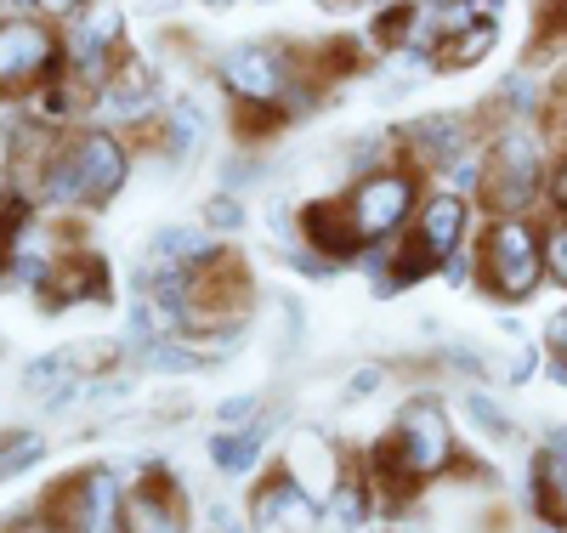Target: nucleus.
Returning <instances> with one entry per match:
<instances>
[{
  "instance_id": "nucleus-1",
  "label": "nucleus",
  "mask_w": 567,
  "mask_h": 533,
  "mask_svg": "<svg viewBox=\"0 0 567 533\" xmlns=\"http://www.w3.org/2000/svg\"><path fill=\"white\" fill-rule=\"evenodd\" d=\"M131 176V148L103 131V125H80L69 131L52 160L40 171V205L45 211H85V205H109Z\"/></svg>"
},
{
  "instance_id": "nucleus-2",
  "label": "nucleus",
  "mask_w": 567,
  "mask_h": 533,
  "mask_svg": "<svg viewBox=\"0 0 567 533\" xmlns=\"http://www.w3.org/2000/svg\"><path fill=\"white\" fill-rule=\"evenodd\" d=\"M488 176H483V211L488 216H528L545 199V131L534 120H511L488 142Z\"/></svg>"
},
{
  "instance_id": "nucleus-3",
  "label": "nucleus",
  "mask_w": 567,
  "mask_h": 533,
  "mask_svg": "<svg viewBox=\"0 0 567 533\" xmlns=\"http://www.w3.org/2000/svg\"><path fill=\"white\" fill-rule=\"evenodd\" d=\"M477 278L494 301H528L545 284V238L528 216H494L477 238Z\"/></svg>"
},
{
  "instance_id": "nucleus-4",
  "label": "nucleus",
  "mask_w": 567,
  "mask_h": 533,
  "mask_svg": "<svg viewBox=\"0 0 567 533\" xmlns=\"http://www.w3.org/2000/svg\"><path fill=\"white\" fill-rule=\"evenodd\" d=\"M256 301V284L239 250H216L205 267L187 273V301H182V329L187 335H221V329H239L250 318Z\"/></svg>"
},
{
  "instance_id": "nucleus-5",
  "label": "nucleus",
  "mask_w": 567,
  "mask_h": 533,
  "mask_svg": "<svg viewBox=\"0 0 567 533\" xmlns=\"http://www.w3.org/2000/svg\"><path fill=\"white\" fill-rule=\"evenodd\" d=\"M63 74V29L52 18H0V103H23Z\"/></svg>"
},
{
  "instance_id": "nucleus-6",
  "label": "nucleus",
  "mask_w": 567,
  "mask_h": 533,
  "mask_svg": "<svg viewBox=\"0 0 567 533\" xmlns=\"http://www.w3.org/2000/svg\"><path fill=\"white\" fill-rule=\"evenodd\" d=\"M347 211H352V227H358V238H363V250H369V245H392V238H403V227H414L420 176H414V171L352 176Z\"/></svg>"
},
{
  "instance_id": "nucleus-7",
  "label": "nucleus",
  "mask_w": 567,
  "mask_h": 533,
  "mask_svg": "<svg viewBox=\"0 0 567 533\" xmlns=\"http://www.w3.org/2000/svg\"><path fill=\"white\" fill-rule=\"evenodd\" d=\"M45 522H58L63 533H120L125 527V489L114 482V471H74L63 476L52 500L40 505Z\"/></svg>"
},
{
  "instance_id": "nucleus-8",
  "label": "nucleus",
  "mask_w": 567,
  "mask_h": 533,
  "mask_svg": "<svg viewBox=\"0 0 567 533\" xmlns=\"http://www.w3.org/2000/svg\"><path fill=\"white\" fill-rule=\"evenodd\" d=\"M386 449L398 454V465H403L414 482H425V476H443V471L454 465V426H449L443 403H432V398H414V403L398 414V426H392Z\"/></svg>"
},
{
  "instance_id": "nucleus-9",
  "label": "nucleus",
  "mask_w": 567,
  "mask_h": 533,
  "mask_svg": "<svg viewBox=\"0 0 567 533\" xmlns=\"http://www.w3.org/2000/svg\"><path fill=\"white\" fill-rule=\"evenodd\" d=\"M398 142H403V171H414V176L437 171L443 176V165H454L460 154L477 148V114H420L398 131Z\"/></svg>"
},
{
  "instance_id": "nucleus-10",
  "label": "nucleus",
  "mask_w": 567,
  "mask_h": 533,
  "mask_svg": "<svg viewBox=\"0 0 567 533\" xmlns=\"http://www.w3.org/2000/svg\"><path fill=\"white\" fill-rule=\"evenodd\" d=\"M154 109H159V80H154V69L125 45V52L114 58V74H109L103 91H97V103H91V114H103V120H114V125H148Z\"/></svg>"
},
{
  "instance_id": "nucleus-11",
  "label": "nucleus",
  "mask_w": 567,
  "mask_h": 533,
  "mask_svg": "<svg viewBox=\"0 0 567 533\" xmlns=\"http://www.w3.org/2000/svg\"><path fill=\"white\" fill-rule=\"evenodd\" d=\"M296 233H301V245L318 262H352V256H363V238L352 227L347 193H336V199H307L301 216H296Z\"/></svg>"
},
{
  "instance_id": "nucleus-12",
  "label": "nucleus",
  "mask_w": 567,
  "mask_h": 533,
  "mask_svg": "<svg viewBox=\"0 0 567 533\" xmlns=\"http://www.w3.org/2000/svg\"><path fill=\"white\" fill-rule=\"evenodd\" d=\"M284 476L296 482V489L307 494V500H318V505H329L336 500V489H341V454L329 449L318 431H296L290 443H284V465H278Z\"/></svg>"
},
{
  "instance_id": "nucleus-13",
  "label": "nucleus",
  "mask_w": 567,
  "mask_h": 533,
  "mask_svg": "<svg viewBox=\"0 0 567 533\" xmlns=\"http://www.w3.org/2000/svg\"><path fill=\"white\" fill-rule=\"evenodd\" d=\"M318 516H323V505L307 500L284 471L261 476V489H256V500H250V522H256V533H312Z\"/></svg>"
},
{
  "instance_id": "nucleus-14",
  "label": "nucleus",
  "mask_w": 567,
  "mask_h": 533,
  "mask_svg": "<svg viewBox=\"0 0 567 533\" xmlns=\"http://www.w3.org/2000/svg\"><path fill=\"white\" fill-rule=\"evenodd\" d=\"M34 296H40L45 312H69V307H80V301H103V296H109V267H103V256H91V250L58 256L52 278H45Z\"/></svg>"
},
{
  "instance_id": "nucleus-15",
  "label": "nucleus",
  "mask_w": 567,
  "mask_h": 533,
  "mask_svg": "<svg viewBox=\"0 0 567 533\" xmlns=\"http://www.w3.org/2000/svg\"><path fill=\"white\" fill-rule=\"evenodd\" d=\"M465 227H471V199H460V193H449V187L425 193L420 211H414V238H420V245L432 250L437 262L460 256V245H465Z\"/></svg>"
},
{
  "instance_id": "nucleus-16",
  "label": "nucleus",
  "mask_w": 567,
  "mask_h": 533,
  "mask_svg": "<svg viewBox=\"0 0 567 533\" xmlns=\"http://www.w3.org/2000/svg\"><path fill=\"white\" fill-rule=\"evenodd\" d=\"M120 533H187V511H182L165 471H154L142 489L125 494V527Z\"/></svg>"
},
{
  "instance_id": "nucleus-17",
  "label": "nucleus",
  "mask_w": 567,
  "mask_h": 533,
  "mask_svg": "<svg viewBox=\"0 0 567 533\" xmlns=\"http://www.w3.org/2000/svg\"><path fill=\"white\" fill-rule=\"evenodd\" d=\"M534 511L550 527H567V431H550V443L534 454Z\"/></svg>"
},
{
  "instance_id": "nucleus-18",
  "label": "nucleus",
  "mask_w": 567,
  "mask_h": 533,
  "mask_svg": "<svg viewBox=\"0 0 567 533\" xmlns=\"http://www.w3.org/2000/svg\"><path fill=\"white\" fill-rule=\"evenodd\" d=\"M210 256H216V238H210L205 227H182V222L159 227L154 245H148L154 273H194V267H205Z\"/></svg>"
},
{
  "instance_id": "nucleus-19",
  "label": "nucleus",
  "mask_w": 567,
  "mask_h": 533,
  "mask_svg": "<svg viewBox=\"0 0 567 533\" xmlns=\"http://www.w3.org/2000/svg\"><path fill=\"white\" fill-rule=\"evenodd\" d=\"M205 142H210V114H205V103L199 96H176V103L165 109V160H176V165H194L199 154H205Z\"/></svg>"
},
{
  "instance_id": "nucleus-20",
  "label": "nucleus",
  "mask_w": 567,
  "mask_h": 533,
  "mask_svg": "<svg viewBox=\"0 0 567 533\" xmlns=\"http://www.w3.org/2000/svg\"><path fill=\"white\" fill-rule=\"evenodd\" d=\"M499 45V23L483 12L477 23H465V29H454L443 45H437V69H477L488 52Z\"/></svg>"
},
{
  "instance_id": "nucleus-21",
  "label": "nucleus",
  "mask_w": 567,
  "mask_h": 533,
  "mask_svg": "<svg viewBox=\"0 0 567 533\" xmlns=\"http://www.w3.org/2000/svg\"><path fill=\"white\" fill-rule=\"evenodd\" d=\"M29 227H34V205L23 199L18 187H0V273H12Z\"/></svg>"
},
{
  "instance_id": "nucleus-22",
  "label": "nucleus",
  "mask_w": 567,
  "mask_h": 533,
  "mask_svg": "<svg viewBox=\"0 0 567 533\" xmlns=\"http://www.w3.org/2000/svg\"><path fill=\"white\" fill-rule=\"evenodd\" d=\"M210 460H216V471H227V476H239V471H250V465L261 460V431H256V426H239V431H221V438L210 443Z\"/></svg>"
},
{
  "instance_id": "nucleus-23",
  "label": "nucleus",
  "mask_w": 567,
  "mask_h": 533,
  "mask_svg": "<svg viewBox=\"0 0 567 533\" xmlns=\"http://www.w3.org/2000/svg\"><path fill=\"white\" fill-rule=\"evenodd\" d=\"M284 109H261V103H233V136H239V148L250 154V148H261L267 136H278L284 131Z\"/></svg>"
},
{
  "instance_id": "nucleus-24",
  "label": "nucleus",
  "mask_w": 567,
  "mask_h": 533,
  "mask_svg": "<svg viewBox=\"0 0 567 533\" xmlns=\"http://www.w3.org/2000/svg\"><path fill=\"white\" fill-rule=\"evenodd\" d=\"M483 176H488V154L483 148H471L454 165H443V182H449V193H460V199H483Z\"/></svg>"
},
{
  "instance_id": "nucleus-25",
  "label": "nucleus",
  "mask_w": 567,
  "mask_h": 533,
  "mask_svg": "<svg viewBox=\"0 0 567 533\" xmlns=\"http://www.w3.org/2000/svg\"><path fill=\"white\" fill-rule=\"evenodd\" d=\"M539 238H545V278L567 289V211H556Z\"/></svg>"
},
{
  "instance_id": "nucleus-26",
  "label": "nucleus",
  "mask_w": 567,
  "mask_h": 533,
  "mask_svg": "<svg viewBox=\"0 0 567 533\" xmlns=\"http://www.w3.org/2000/svg\"><path fill=\"white\" fill-rule=\"evenodd\" d=\"M205 233L216 238V233H239L245 227V199H239V193H210V199H205Z\"/></svg>"
},
{
  "instance_id": "nucleus-27",
  "label": "nucleus",
  "mask_w": 567,
  "mask_h": 533,
  "mask_svg": "<svg viewBox=\"0 0 567 533\" xmlns=\"http://www.w3.org/2000/svg\"><path fill=\"white\" fill-rule=\"evenodd\" d=\"M40 454H45V443L34 438V431H12V438H0V476H18V471H29Z\"/></svg>"
},
{
  "instance_id": "nucleus-28",
  "label": "nucleus",
  "mask_w": 567,
  "mask_h": 533,
  "mask_svg": "<svg viewBox=\"0 0 567 533\" xmlns=\"http://www.w3.org/2000/svg\"><path fill=\"white\" fill-rule=\"evenodd\" d=\"M63 358H69L74 375H103V369H114V341H80Z\"/></svg>"
},
{
  "instance_id": "nucleus-29",
  "label": "nucleus",
  "mask_w": 567,
  "mask_h": 533,
  "mask_svg": "<svg viewBox=\"0 0 567 533\" xmlns=\"http://www.w3.org/2000/svg\"><path fill=\"white\" fill-rule=\"evenodd\" d=\"M465 414L477 420V426L488 431L494 443H499V438H511V420H505V414H499V409H494V403H488L483 392H465Z\"/></svg>"
},
{
  "instance_id": "nucleus-30",
  "label": "nucleus",
  "mask_w": 567,
  "mask_h": 533,
  "mask_svg": "<svg viewBox=\"0 0 567 533\" xmlns=\"http://www.w3.org/2000/svg\"><path fill=\"white\" fill-rule=\"evenodd\" d=\"M256 176H261V165H256L250 154H239V160H227V165H221V193H245V187H250Z\"/></svg>"
},
{
  "instance_id": "nucleus-31",
  "label": "nucleus",
  "mask_w": 567,
  "mask_h": 533,
  "mask_svg": "<svg viewBox=\"0 0 567 533\" xmlns=\"http://www.w3.org/2000/svg\"><path fill=\"white\" fill-rule=\"evenodd\" d=\"M148 369H199V358L176 341H159V347H148Z\"/></svg>"
},
{
  "instance_id": "nucleus-32",
  "label": "nucleus",
  "mask_w": 567,
  "mask_h": 533,
  "mask_svg": "<svg viewBox=\"0 0 567 533\" xmlns=\"http://www.w3.org/2000/svg\"><path fill=\"white\" fill-rule=\"evenodd\" d=\"M545 205H550V211H567V148L550 160V176H545Z\"/></svg>"
},
{
  "instance_id": "nucleus-33",
  "label": "nucleus",
  "mask_w": 567,
  "mask_h": 533,
  "mask_svg": "<svg viewBox=\"0 0 567 533\" xmlns=\"http://www.w3.org/2000/svg\"><path fill=\"white\" fill-rule=\"evenodd\" d=\"M256 409H261V403H256L250 392L227 398V403H221V431H239V426H250V420H256Z\"/></svg>"
},
{
  "instance_id": "nucleus-34",
  "label": "nucleus",
  "mask_w": 567,
  "mask_h": 533,
  "mask_svg": "<svg viewBox=\"0 0 567 533\" xmlns=\"http://www.w3.org/2000/svg\"><path fill=\"white\" fill-rule=\"evenodd\" d=\"M85 7H97V0H34V12L52 18V23H58V18H80Z\"/></svg>"
},
{
  "instance_id": "nucleus-35",
  "label": "nucleus",
  "mask_w": 567,
  "mask_h": 533,
  "mask_svg": "<svg viewBox=\"0 0 567 533\" xmlns=\"http://www.w3.org/2000/svg\"><path fill=\"white\" fill-rule=\"evenodd\" d=\"M381 380H386V369H358V375L347 380V398H369Z\"/></svg>"
},
{
  "instance_id": "nucleus-36",
  "label": "nucleus",
  "mask_w": 567,
  "mask_h": 533,
  "mask_svg": "<svg viewBox=\"0 0 567 533\" xmlns=\"http://www.w3.org/2000/svg\"><path fill=\"white\" fill-rule=\"evenodd\" d=\"M534 363H539V352H534V347H523V352L511 358V380H528V375H534Z\"/></svg>"
},
{
  "instance_id": "nucleus-37",
  "label": "nucleus",
  "mask_w": 567,
  "mask_h": 533,
  "mask_svg": "<svg viewBox=\"0 0 567 533\" xmlns=\"http://www.w3.org/2000/svg\"><path fill=\"white\" fill-rule=\"evenodd\" d=\"M12 533H63L58 522H45V516H29V522H18Z\"/></svg>"
},
{
  "instance_id": "nucleus-38",
  "label": "nucleus",
  "mask_w": 567,
  "mask_h": 533,
  "mask_svg": "<svg viewBox=\"0 0 567 533\" xmlns=\"http://www.w3.org/2000/svg\"><path fill=\"white\" fill-rule=\"evenodd\" d=\"M199 7H216L221 12V7H233V0H199Z\"/></svg>"
}]
</instances>
